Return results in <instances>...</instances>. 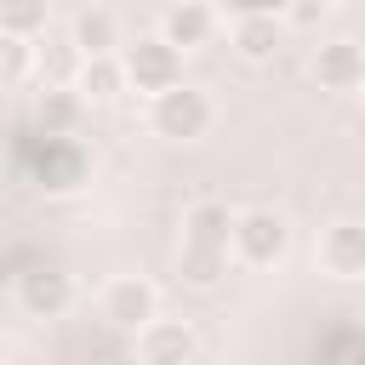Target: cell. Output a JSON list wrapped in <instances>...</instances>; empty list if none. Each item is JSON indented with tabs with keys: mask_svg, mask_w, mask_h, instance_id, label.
I'll return each instance as SVG.
<instances>
[{
	"mask_svg": "<svg viewBox=\"0 0 365 365\" xmlns=\"http://www.w3.org/2000/svg\"><path fill=\"white\" fill-rule=\"evenodd\" d=\"M74 74H80V51L68 46V34H40L34 40V80L40 86H74Z\"/></svg>",
	"mask_w": 365,
	"mask_h": 365,
	"instance_id": "cell-14",
	"label": "cell"
},
{
	"mask_svg": "<svg viewBox=\"0 0 365 365\" xmlns=\"http://www.w3.org/2000/svg\"><path fill=\"white\" fill-rule=\"evenodd\" d=\"M51 29V0H0V34L40 40Z\"/></svg>",
	"mask_w": 365,
	"mask_h": 365,
	"instance_id": "cell-17",
	"label": "cell"
},
{
	"mask_svg": "<svg viewBox=\"0 0 365 365\" xmlns=\"http://www.w3.org/2000/svg\"><path fill=\"white\" fill-rule=\"evenodd\" d=\"M319 268L331 279H359L365 274V228L354 217H336L325 234H319Z\"/></svg>",
	"mask_w": 365,
	"mask_h": 365,
	"instance_id": "cell-9",
	"label": "cell"
},
{
	"mask_svg": "<svg viewBox=\"0 0 365 365\" xmlns=\"http://www.w3.org/2000/svg\"><path fill=\"white\" fill-rule=\"evenodd\" d=\"M228 46L245 57V63H274V51L285 46V23L279 17H240Z\"/></svg>",
	"mask_w": 365,
	"mask_h": 365,
	"instance_id": "cell-13",
	"label": "cell"
},
{
	"mask_svg": "<svg viewBox=\"0 0 365 365\" xmlns=\"http://www.w3.org/2000/svg\"><path fill=\"white\" fill-rule=\"evenodd\" d=\"M228 228H234V211L222 200H200L182 211V245L188 251H228Z\"/></svg>",
	"mask_w": 365,
	"mask_h": 365,
	"instance_id": "cell-11",
	"label": "cell"
},
{
	"mask_svg": "<svg viewBox=\"0 0 365 365\" xmlns=\"http://www.w3.org/2000/svg\"><path fill=\"white\" fill-rule=\"evenodd\" d=\"M74 91L80 103H114L125 91V74H120V57H80V74H74Z\"/></svg>",
	"mask_w": 365,
	"mask_h": 365,
	"instance_id": "cell-15",
	"label": "cell"
},
{
	"mask_svg": "<svg viewBox=\"0 0 365 365\" xmlns=\"http://www.w3.org/2000/svg\"><path fill=\"white\" fill-rule=\"evenodd\" d=\"M228 268H234L228 251H188V245H177V279L194 285V291H217L228 279Z\"/></svg>",
	"mask_w": 365,
	"mask_h": 365,
	"instance_id": "cell-16",
	"label": "cell"
},
{
	"mask_svg": "<svg viewBox=\"0 0 365 365\" xmlns=\"http://www.w3.org/2000/svg\"><path fill=\"white\" fill-rule=\"evenodd\" d=\"M171 51H200V46H211V34H217V6L211 0H171L165 11H160V29H154Z\"/></svg>",
	"mask_w": 365,
	"mask_h": 365,
	"instance_id": "cell-7",
	"label": "cell"
},
{
	"mask_svg": "<svg viewBox=\"0 0 365 365\" xmlns=\"http://www.w3.org/2000/svg\"><path fill=\"white\" fill-rule=\"evenodd\" d=\"M23 80H34V40L0 34V86H23Z\"/></svg>",
	"mask_w": 365,
	"mask_h": 365,
	"instance_id": "cell-18",
	"label": "cell"
},
{
	"mask_svg": "<svg viewBox=\"0 0 365 365\" xmlns=\"http://www.w3.org/2000/svg\"><path fill=\"white\" fill-rule=\"evenodd\" d=\"M97 314L114 325V331H125V336H137L154 314H160V291L143 279V274H114L108 285H103V302H97Z\"/></svg>",
	"mask_w": 365,
	"mask_h": 365,
	"instance_id": "cell-4",
	"label": "cell"
},
{
	"mask_svg": "<svg viewBox=\"0 0 365 365\" xmlns=\"http://www.w3.org/2000/svg\"><path fill=\"white\" fill-rule=\"evenodd\" d=\"M314 80H319V91H336V97H348V91H359L365 86V51H359V40H325L319 51H314Z\"/></svg>",
	"mask_w": 365,
	"mask_h": 365,
	"instance_id": "cell-8",
	"label": "cell"
},
{
	"mask_svg": "<svg viewBox=\"0 0 365 365\" xmlns=\"http://www.w3.org/2000/svg\"><path fill=\"white\" fill-rule=\"evenodd\" d=\"M68 302H74V274L68 268L34 262L29 274H17V308L29 319H57V314H68Z\"/></svg>",
	"mask_w": 365,
	"mask_h": 365,
	"instance_id": "cell-5",
	"label": "cell"
},
{
	"mask_svg": "<svg viewBox=\"0 0 365 365\" xmlns=\"http://www.w3.org/2000/svg\"><path fill=\"white\" fill-rule=\"evenodd\" d=\"M314 6H331V0H314Z\"/></svg>",
	"mask_w": 365,
	"mask_h": 365,
	"instance_id": "cell-20",
	"label": "cell"
},
{
	"mask_svg": "<svg viewBox=\"0 0 365 365\" xmlns=\"http://www.w3.org/2000/svg\"><path fill=\"white\" fill-rule=\"evenodd\" d=\"M285 251H291V222H285V211H274V205H245V211H234V228H228V257H234V262H245V268H274Z\"/></svg>",
	"mask_w": 365,
	"mask_h": 365,
	"instance_id": "cell-2",
	"label": "cell"
},
{
	"mask_svg": "<svg viewBox=\"0 0 365 365\" xmlns=\"http://www.w3.org/2000/svg\"><path fill=\"white\" fill-rule=\"evenodd\" d=\"M211 6H217V17L228 11L234 23H240V17H279V23H285V6H291V0H211Z\"/></svg>",
	"mask_w": 365,
	"mask_h": 365,
	"instance_id": "cell-19",
	"label": "cell"
},
{
	"mask_svg": "<svg viewBox=\"0 0 365 365\" xmlns=\"http://www.w3.org/2000/svg\"><path fill=\"white\" fill-rule=\"evenodd\" d=\"M114 57H120L125 91H148V97H160V91H171V86L182 80V51H171L160 34H137V40L120 46Z\"/></svg>",
	"mask_w": 365,
	"mask_h": 365,
	"instance_id": "cell-3",
	"label": "cell"
},
{
	"mask_svg": "<svg viewBox=\"0 0 365 365\" xmlns=\"http://www.w3.org/2000/svg\"><path fill=\"white\" fill-rule=\"evenodd\" d=\"M211 125H217V103H211V91H200L188 80H177L160 97H148V131L165 137V143H194Z\"/></svg>",
	"mask_w": 365,
	"mask_h": 365,
	"instance_id": "cell-1",
	"label": "cell"
},
{
	"mask_svg": "<svg viewBox=\"0 0 365 365\" xmlns=\"http://www.w3.org/2000/svg\"><path fill=\"white\" fill-rule=\"evenodd\" d=\"M80 120H86V103H80L74 86H40L34 91V125L46 137H68Z\"/></svg>",
	"mask_w": 365,
	"mask_h": 365,
	"instance_id": "cell-12",
	"label": "cell"
},
{
	"mask_svg": "<svg viewBox=\"0 0 365 365\" xmlns=\"http://www.w3.org/2000/svg\"><path fill=\"white\" fill-rule=\"evenodd\" d=\"M194 354H200V331H194L188 319L154 314V319L137 331V359H143V365H194Z\"/></svg>",
	"mask_w": 365,
	"mask_h": 365,
	"instance_id": "cell-6",
	"label": "cell"
},
{
	"mask_svg": "<svg viewBox=\"0 0 365 365\" xmlns=\"http://www.w3.org/2000/svg\"><path fill=\"white\" fill-rule=\"evenodd\" d=\"M68 46H74L80 57H114V51H120V17H114L108 6H86V11H74V23H68Z\"/></svg>",
	"mask_w": 365,
	"mask_h": 365,
	"instance_id": "cell-10",
	"label": "cell"
}]
</instances>
